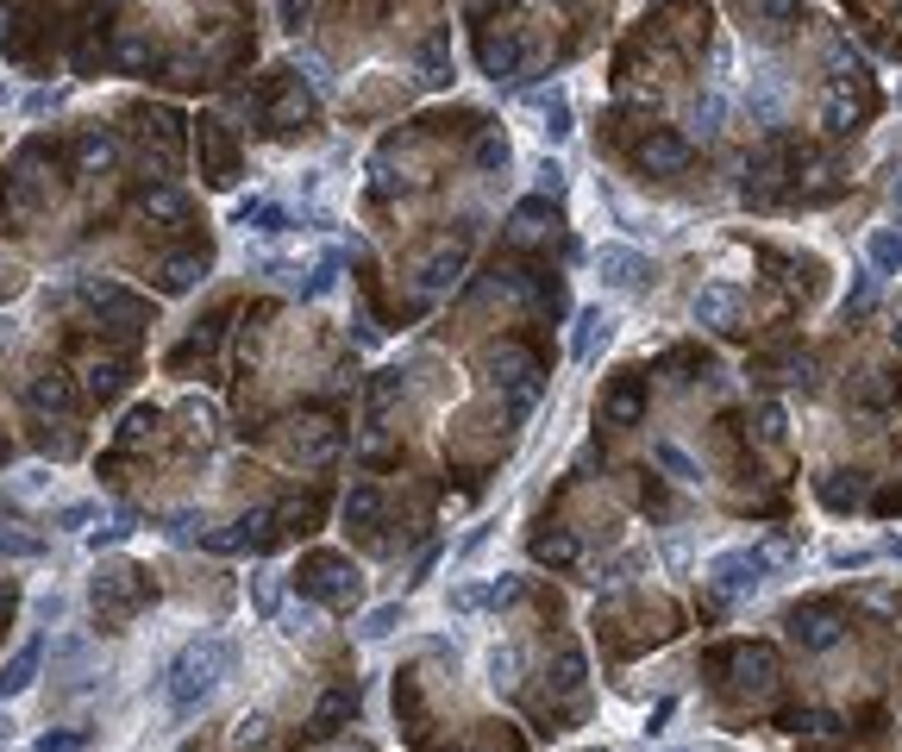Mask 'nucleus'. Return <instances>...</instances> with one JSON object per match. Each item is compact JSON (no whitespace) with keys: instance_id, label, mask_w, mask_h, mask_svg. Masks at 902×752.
I'll list each match as a JSON object with an SVG mask.
<instances>
[{"instance_id":"obj_28","label":"nucleus","mask_w":902,"mask_h":752,"mask_svg":"<svg viewBox=\"0 0 902 752\" xmlns=\"http://www.w3.org/2000/svg\"><path fill=\"white\" fill-rule=\"evenodd\" d=\"M170 540H194V515H176V521H170Z\"/></svg>"},{"instance_id":"obj_19","label":"nucleus","mask_w":902,"mask_h":752,"mask_svg":"<svg viewBox=\"0 0 902 752\" xmlns=\"http://www.w3.org/2000/svg\"><path fill=\"white\" fill-rule=\"evenodd\" d=\"M251 602H257V615H276V578H269V571H257V578H251Z\"/></svg>"},{"instance_id":"obj_7","label":"nucleus","mask_w":902,"mask_h":752,"mask_svg":"<svg viewBox=\"0 0 902 752\" xmlns=\"http://www.w3.org/2000/svg\"><path fill=\"white\" fill-rule=\"evenodd\" d=\"M696 320L714 332H728L733 320H740V289H728V283H709V289L696 295Z\"/></svg>"},{"instance_id":"obj_14","label":"nucleus","mask_w":902,"mask_h":752,"mask_svg":"<svg viewBox=\"0 0 902 752\" xmlns=\"http://www.w3.org/2000/svg\"><path fill=\"white\" fill-rule=\"evenodd\" d=\"M721 114H728V100H721V88H709V95L696 100V133L714 138V133H721Z\"/></svg>"},{"instance_id":"obj_30","label":"nucleus","mask_w":902,"mask_h":752,"mask_svg":"<svg viewBox=\"0 0 902 752\" xmlns=\"http://www.w3.org/2000/svg\"><path fill=\"white\" fill-rule=\"evenodd\" d=\"M301 13H308V0H283V20L288 25H301Z\"/></svg>"},{"instance_id":"obj_34","label":"nucleus","mask_w":902,"mask_h":752,"mask_svg":"<svg viewBox=\"0 0 902 752\" xmlns=\"http://www.w3.org/2000/svg\"><path fill=\"white\" fill-rule=\"evenodd\" d=\"M890 232H896V239H902V220H896V226H890Z\"/></svg>"},{"instance_id":"obj_15","label":"nucleus","mask_w":902,"mask_h":752,"mask_svg":"<svg viewBox=\"0 0 902 752\" xmlns=\"http://www.w3.org/2000/svg\"><path fill=\"white\" fill-rule=\"evenodd\" d=\"M100 508L95 501H70V508H57V515H51V527H63V533H82V527L95 521Z\"/></svg>"},{"instance_id":"obj_26","label":"nucleus","mask_w":902,"mask_h":752,"mask_svg":"<svg viewBox=\"0 0 902 752\" xmlns=\"http://www.w3.org/2000/svg\"><path fill=\"white\" fill-rule=\"evenodd\" d=\"M671 709H677V702H658V709H652V721H646V740H652V733H665V721H671Z\"/></svg>"},{"instance_id":"obj_31","label":"nucleus","mask_w":902,"mask_h":752,"mask_svg":"<svg viewBox=\"0 0 902 752\" xmlns=\"http://www.w3.org/2000/svg\"><path fill=\"white\" fill-rule=\"evenodd\" d=\"M878 559H902V540H883V546H878Z\"/></svg>"},{"instance_id":"obj_29","label":"nucleus","mask_w":902,"mask_h":752,"mask_svg":"<svg viewBox=\"0 0 902 752\" xmlns=\"http://www.w3.org/2000/svg\"><path fill=\"white\" fill-rule=\"evenodd\" d=\"M308 82H314V88H332V76H327V63H320V57H308Z\"/></svg>"},{"instance_id":"obj_6","label":"nucleus","mask_w":902,"mask_h":752,"mask_svg":"<svg viewBox=\"0 0 902 752\" xmlns=\"http://www.w3.org/2000/svg\"><path fill=\"white\" fill-rule=\"evenodd\" d=\"M39 671H44V639H25L20 653L0 665V709L13 702V696H25L32 684H39Z\"/></svg>"},{"instance_id":"obj_5","label":"nucleus","mask_w":902,"mask_h":752,"mask_svg":"<svg viewBox=\"0 0 902 752\" xmlns=\"http://www.w3.org/2000/svg\"><path fill=\"white\" fill-rule=\"evenodd\" d=\"M608 339H615V314H608V308H602V301H595V308H583V314H576V332H571V358H576V364H595V358L608 351Z\"/></svg>"},{"instance_id":"obj_25","label":"nucleus","mask_w":902,"mask_h":752,"mask_svg":"<svg viewBox=\"0 0 902 752\" xmlns=\"http://www.w3.org/2000/svg\"><path fill=\"white\" fill-rule=\"evenodd\" d=\"M126 533H132V527H100V533H95V540H88V546H95V552H100V546H119V540H126Z\"/></svg>"},{"instance_id":"obj_21","label":"nucleus","mask_w":902,"mask_h":752,"mask_svg":"<svg viewBox=\"0 0 902 752\" xmlns=\"http://www.w3.org/2000/svg\"><path fill=\"white\" fill-rule=\"evenodd\" d=\"M370 515H376V496H370V489H358V496L346 501V521H370Z\"/></svg>"},{"instance_id":"obj_8","label":"nucleus","mask_w":902,"mask_h":752,"mask_svg":"<svg viewBox=\"0 0 902 752\" xmlns=\"http://www.w3.org/2000/svg\"><path fill=\"white\" fill-rule=\"evenodd\" d=\"M652 464H658V470H665L671 483H683V489H696V483H702V464H696L677 439H652Z\"/></svg>"},{"instance_id":"obj_27","label":"nucleus","mask_w":902,"mask_h":752,"mask_svg":"<svg viewBox=\"0 0 902 752\" xmlns=\"http://www.w3.org/2000/svg\"><path fill=\"white\" fill-rule=\"evenodd\" d=\"M44 107H57V95H51V88H39V95H25V114H44Z\"/></svg>"},{"instance_id":"obj_24","label":"nucleus","mask_w":902,"mask_h":752,"mask_svg":"<svg viewBox=\"0 0 902 752\" xmlns=\"http://www.w3.org/2000/svg\"><path fill=\"white\" fill-rule=\"evenodd\" d=\"M452 608H458V615H470V608H482V590H470V583H464V590H452Z\"/></svg>"},{"instance_id":"obj_23","label":"nucleus","mask_w":902,"mask_h":752,"mask_svg":"<svg viewBox=\"0 0 902 752\" xmlns=\"http://www.w3.org/2000/svg\"><path fill=\"white\" fill-rule=\"evenodd\" d=\"M533 176H539V189H552V194H558V189H564V170H558L552 157H545V163H539V170H533Z\"/></svg>"},{"instance_id":"obj_16","label":"nucleus","mask_w":902,"mask_h":752,"mask_svg":"<svg viewBox=\"0 0 902 752\" xmlns=\"http://www.w3.org/2000/svg\"><path fill=\"white\" fill-rule=\"evenodd\" d=\"M332 283H339V257H332V251H327V257L314 264V276H308V283H301V295H308V301H314V295H327Z\"/></svg>"},{"instance_id":"obj_12","label":"nucleus","mask_w":902,"mask_h":752,"mask_svg":"<svg viewBox=\"0 0 902 752\" xmlns=\"http://www.w3.org/2000/svg\"><path fill=\"white\" fill-rule=\"evenodd\" d=\"M878 295H883V276H878V271H859V283L846 289L840 314H864V308H871V301H878Z\"/></svg>"},{"instance_id":"obj_2","label":"nucleus","mask_w":902,"mask_h":752,"mask_svg":"<svg viewBox=\"0 0 902 752\" xmlns=\"http://www.w3.org/2000/svg\"><path fill=\"white\" fill-rule=\"evenodd\" d=\"M765 578H771V559L765 552H752V546H728V552H714L709 559V583H714V596L721 602L752 596Z\"/></svg>"},{"instance_id":"obj_18","label":"nucleus","mask_w":902,"mask_h":752,"mask_svg":"<svg viewBox=\"0 0 902 752\" xmlns=\"http://www.w3.org/2000/svg\"><path fill=\"white\" fill-rule=\"evenodd\" d=\"M871 559H878V546H834V552H827L834 571H859V564H871Z\"/></svg>"},{"instance_id":"obj_9","label":"nucleus","mask_w":902,"mask_h":752,"mask_svg":"<svg viewBox=\"0 0 902 752\" xmlns=\"http://www.w3.org/2000/svg\"><path fill=\"white\" fill-rule=\"evenodd\" d=\"M864 257H871V271L878 276H902V239L890 226H878L871 239H864Z\"/></svg>"},{"instance_id":"obj_20","label":"nucleus","mask_w":902,"mask_h":752,"mask_svg":"<svg viewBox=\"0 0 902 752\" xmlns=\"http://www.w3.org/2000/svg\"><path fill=\"white\" fill-rule=\"evenodd\" d=\"M39 540H20V533H0V559H39Z\"/></svg>"},{"instance_id":"obj_1","label":"nucleus","mask_w":902,"mask_h":752,"mask_svg":"<svg viewBox=\"0 0 902 752\" xmlns=\"http://www.w3.org/2000/svg\"><path fill=\"white\" fill-rule=\"evenodd\" d=\"M238 671V653H232V639H189L182 653L170 658V671H163V696H170L176 714H194L208 709L213 696H220V684Z\"/></svg>"},{"instance_id":"obj_33","label":"nucleus","mask_w":902,"mask_h":752,"mask_svg":"<svg viewBox=\"0 0 902 752\" xmlns=\"http://www.w3.org/2000/svg\"><path fill=\"white\" fill-rule=\"evenodd\" d=\"M7 733H13V728H7V714H0V746H7Z\"/></svg>"},{"instance_id":"obj_11","label":"nucleus","mask_w":902,"mask_h":752,"mask_svg":"<svg viewBox=\"0 0 902 752\" xmlns=\"http://www.w3.org/2000/svg\"><path fill=\"white\" fill-rule=\"evenodd\" d=\"M520 665H527V658H520V646H496V653H489V684H496V690H514Z\"/></svg>"},{"instance_id":"obj_32","label":"nucleus","mask_w":902,"mask_h":752,"mask_svg":"<svg viewBox=\"0 0 902 752\" xmlns=\"http://www.w3.org/2000/svg\"><path fill=\"white\" fill-rule=\"evenodd\" d=\"M890 194H896V208H902V176H896V182H890Z\"/></svg>"},{"instance_id":"obj_13","label":"nucleus","mask_w":902,"mask_h":752,"mask_svg":"<svg viewBox=\"0 0 902 752\" xmlns=\"http://www.w3.org/2000/svg\"><path fill=\"white\" fill-rule=\"evenodd\" d=\"M395 627H402V602H383V608H370V615H364L358 634H364V639H389Z\"/></svg>"},{"instance_id":"obj_4","label":"nucleus","mask_w":902,"mask_h":752,"mask_svg":"<svg viewBox=\"0 0 902 752\" xmlns=\"http://www.w3.org/2000/svg\"><path fill=\"white\" fill-rule=\"evenodd\" d=\"M595 276H602L608 289H639V283L652 276V264H646L634 245H595Z\"/></svg>"},{"instance_id":"obj_17","label":"nucleus","mask_w":902,"mask_h":752,"mask_svg":"<svg viewBox=\"0 0 902 752\" xmlns=\"http://www.w3.org/2000/svg\"><path fill=\"white\" fill-rule=\"evenodd\" d=\"M520 602V578H496L482 583V608H514Z\"/></svg>"},{"instance_id":"obj_22","label":"nucleus","mask_w":902,"mask_h":752,"mask_svg":"<svg viewBox=\"0 0 902 752\" xmlns=\"http://www.w3.org/2000/svg\"><path fill=\"white\" fill-rule=\"evenodd\" d=\"M82 746V733H44L39 740V752H76Z\"/></svg>"},{"instance_id":"obj_35","label":"nucleus","mask_w":902,"mask_h":752,"mask_svg":"<svg viewBox=\"0 0 902 752\" xmlns=\"http://www.w3.org/2000/svg\"><path fill=\"white\" fill-rule=\"evenodd\" d=\"M671 752H690V746H671Z\"/></svg>"},{"instance_id":"obj_3","label":"nucleus","mask_w":902,"mask_h":752,"mask_svg":"<svg viewBox=\"0 0 902 752\" xmlns=\"http://www.w3.org/2000/svg\"><path fill=\"white\" fill-rule=\"evenodd\" d=\"M746 114H752V126H777V119L789 114V76L777 70V63H758V70H752Z\"/></svg>"},{"instance_id":"obj_10","label":"nucleus","mask_w":902,"mask_h":752,"mask_svg":"<svg viewBox=\"0 0 902 752\" xmlns=\"http://www.w3.org/2000/svg\"><path fill=\"white\" fill-rule=\"evenodd\" d=\"M796 639H803L808 653H821V646L840 639V621H834V615H808V621H796Z\"/></svg>"}]
</instances>
